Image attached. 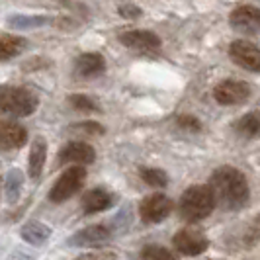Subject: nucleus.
<instances>
[{"label": "nucleus", "instance_id": "obj_1", "mask_svg": "<svg viewBox=\"0 0 260 260\" xmlns=\"http://www.w3.org/2000/svg\"><path fill=\"white\" fill-rule=\"evenodd\" d=\"M208 186L215 198V206L227 211H239L250 200L247 176L235 167H219L211 174Z\"/></svg>", "mask_w": 260, "mask_h": 260}, {"label": "nucleus", "instance_id": "obj_2", "mask_svg": "<svg viewBox=\"0 0 260 260\" xmlns=\"http://www.w3.org/2000/svg\"><path fill=\"white\" fill-rule=\"evenodd\" d=\"M213 209H215V198L211 194L209 186H204V184H194L188 190H184L178 202V213L188 223L206 219L211 215Z\"/></svg>", "mask_w": 260, "mask_h": 260}, {"label": "nucleus", "instance_id": "obj_3", "mask_svg": "<svg viewBox=\"0 0 260 260\" xmlns=\"http://www.w3.org/2000/svg\"><path fill=\"white\" fill-rule=\"evenodd\" d=\"M39 106L38 94L24 86H4L0 88V114L12 117L31 116Z\"/></svg>", "mask_w": 260, "mask_h": 260}, {"label": "nucleus", "instance_id": "obj_4", "mask_svg": "<svg viewBox=\"0 0 260 260\" xmlns=\"http://www.w3.org/2000/svg\"><path fill=\"white\" fill-rule=\"evenodd\" d=\"M84 180H86V170L82 169L80 165H75V167L67 169L57 178V182L53 184L51 192H49V200H51L53 204H63L67 200H71L82 188Z\"/></svg>", "mask_w": 260, "mask_h": 260}, {"label": "nucleus", "instance_id": "obj_5", "mask_svg": "<svg viewBox=\"0 0 260 260\" xmlns=\"http://www.w3.org/2000/svg\"><path fill=\"white\" fill-rule=\"evenodd\" d=\"M172 245L184 256H200L208 250L209 239L202 231L186 227V229H180L172 237Z\"/></svg>", "mask_w": 260, "mask_h": 260}, {"label": "nucleus", "instance_id": "obj_6", "mask_svg": "<svg viewBox=\"0 0 260 260\" xmlns=\"http://www.w3.org/2000/svg\"><path fill=\"white\" fill-rule=\"evenodd\" d=\"M170 211H172V200L165 194L147 196L139 204V217L149 225L165 221L170 215Z\"/></svg>", "mask_w": 260, "mask_h": 260}, {"label": "nucleus", "instance_id": "obj_7", "mask_svg": "<svg viewBox=\"0 0 260 260\" xmlns=\"http://www.w3.org/2000/svg\"><path fill=\"white\" fill-rule=\"evenodd\" d=\"M213 98L221 106L245 104L250 98V86L243 80H223L213 88Z\"/></svg>", "mask_w": 260, "mask_h": 260}, {"label": "nucleus", "instance_id": "obj_8", "mask_svg": "<svg viewBox=\"0 0 260 260\" xmlns=\"http://www.w3.org/2000/svg\"><path fill=\"white\" fill-rule=\"evenodd\" d=\"M229 57L250 73H260V47L247 39H237L229 45Z\"/></svg>", "mask_w": 260, "mask_h": 260}, {"label": "nucleus", "instance_id": "obj_9", "mask_svg": "<svg viewBox=\"0 0 260 260\" xmlns=\"http://www.w3.org/2000/svg\"><path fill=\"white\" fill-rule=\"evenodd\" d=\"M229 26L237 31L250 34V36L260 34V8L250 6V4L235 8L229 16Z\"/></svg>", "mask_w": 260, "mask_h": 260}, {"label": "nucleus", "instance_id": "obj_10", "mask_svg": "<svg viewBox=\"0 0 260 260\" xmlns=\"http://www.w3.org/2000/svg\"><path fill=\"white\" fill-rule=\"evenodd\" d=\"M119 43L125 45L127 49H133V51L139 53H151L160 49L162 41L160 38L153 34V31H147V29H131V31H125L119 36Z\"/></svg>", "mask_w": 260, "mask_h": 260}, {"label": "nucleus", "instance_id": "obj_11", "mask_svg": "<svg viewBox=\"0 0 260 260\" xmlns=\"http://www.w3.org/2000/svg\"><path fill=\"white\" fill-rule=\"evenodd\" d=\"M112 239V231L106 227V225H90V227H84L69 239V245L71 247H100Z\"/></svg>", "mask_w": 260, "mask_h": 260}, {"label": "nucleus", "instance_id": "obj_12", "mask_svg": "<svg viewBox=\"0 0 260 260\" xmlns=\"http://www.w3.org/2000/svg\"><path fill=\"white\" fill-rule=\"evenodd\" d=\"M61 165L67 162H75V165H92L96 160V151L94 147L84 141H73V143L65 145L61 151H59V158H57Z\"/></svg>", "mask_w": 260, "mask_h": 260}, {"label": "nucleus", "instance_id": "obj_13", "mask_svg": "<svg viewBox=\"0 0 260 260\" xmlns=\"http://www.w3.org/2000/svg\"><path fill=\"white\" fill-rule=\"evenodd\" d=\"M27 141V131L24 125L10 121V119H0V151H12L24 147Z\"/></svg>", "mask_w": 260, "mask_h": 260}, {"label": "nucleus", "instance_id": "obj_14", "mask_svg": "<svg viewBox=\"0 0 260 260\" xmlns=\"http://www.w3.org/2000/svg\"><path fill=\"white\" fill-rule=\"evenodd\" d=\"M80 204H82V211L86 215H92V213H100V211H106L108 208H112L114 196L110 194L108 190H104V188H94V190H88L86 194L82 196Z\"/></svg>", "mask_w": 260, "mask_h": 260}, {"label": "nucleus", "instance_id": "obj_15", "mask_svg": "<svg viewBox=\"0 0 260 260\" xmlns=\"http://www.w3.org/2000/svg\"><path fill=\"white\" fill-rule=\"evenodd\" d=\"M106 71V61L100 53H82L75 61V73L82 78H92Z\"/></svg>", "mask_w": 260, "mask_h": 260}, {"label": "nucleus", "instance_id": "obj_16", "mask_svg": "<svg viewBox=\"0 0 260 260\" xmlns=\"http://www.w3.org/2000/svg\"><path fill=\"white\" fill-rule=\"evenodd\" d=\"M51 227H47L45 223L41 221H27L22 229H20V235H22V239L29 243V245H34V247H41V245H45L47 241H49V237H51Z\"/></svg>", "mask_w": 260, "mask_h": 260}, {"label": "nucleus", "instance_id": "obj_17", "mask_svg": "<svg viewBox=\"0 0 260 260\" xmlns=\"http://www.w3.org/2000/svg\"><path fill=\"white\" fill-rule=\"evenodd\" d=\"M45 156H47V143L43 137H36L29 149V156H27V170L31 178H39L43 165H45Z\"/></svg>", "mask_w": 260, "mask_h": 260}, {"label": "nucleus", "instance_id": "obj_18", "mask_svg": "<svg viewBox=\"0 0 260 260\" xmlns=\"http://www.w3.org/2000/svg\"><path fill=\"white\" fill-rule=\"evenodd\" d=\"M233 129L245 139L260 137V112H248L233 123Z\"/></svg>", "mask_w": 260, "mask_h": 260}, {"label": "nucleus", "instance_id": "obj_19", "mask_svg": "<svg viewBox=\"0 0 260 260\" xmlns=\"http://www.w3.org/2000/svg\"><path fill=\"white\" fill-rule=\"evenodd\" d=\"M26 49V39L18 36H0V61L18 57Z\"/></svg>", "mask_w": 260, "mask_h": 260}, {"label": "nucleus", "instance_id": "obj_20", "mask_svg": "<svg viewBox=\"0 0 260 260\" xmlns=\"http://www.w3.org/2000/svg\"><path fill=\"white\" fill-rule=\"evenodd\" d=\"M22 186H24V174L20 172V169H12L6 174V198H8L10 204L18 202Z\"/></svg>", "mask_w": 260, "mask_h": 260}, {"label": "nucleus", "instance_id": "obj_21", "mask_svg": "<svg viewBox=\"0 0 260 260\" xmlns=\"http://www.w3.org/2000/svg\"><path fill=\"white\" fill-rule=\"evenodd\" d=\"M139 174L143 178L145 184L153 186V188H165L169 184V176L167 172L160 169H149V167H141L139 169Z\"/></svg>", "mask_w": 260, "mask_h": 260}, {"label": "nucleus", "instance_id": "obj_22", "mask_svg": "<svg viewBox=\"0 0 260 260\" xmlns=\"http://www.w3.org/2000/svg\"><path fill=\"white\" fill-rule=\"evenodd\" d=\"M141 258L143 260H180L174 252H170L162 245H145L141 248Z\"/></svg>", "mask_w": 260, "mask_h": 260}, {"label": "nucleus", "instance_id": "obj_23", "mask_svg": "<svg viewBox=\"0 0 260 260\" xmlns=\"http://www.w3.org/2000/svg\"><path fill=\"white\" fill-rule=\"evenodd\" d=\"M49 20L43 18V16H16L10 18L8 24L14 27H22V29H36L39 26H45Z\"/></svg>", "mask_w": 260, "mask_h": 260}, {"label": "nucleus", "instance_id": "obj_24", "mask_svg": "<svg viewBox=\"0 0 260 260\" xmlns=\"http://www.w3.org/2000/svg\"><path fill=\"white\" fill-rule=\"evenodd\" d=\"M69 104L73 106L75 110H80V112H100L98 102L92 100L90 96H84V94H73V96H69Z\"/></svg>", "mask_w": 260, "mask_h": 260}, {"label": "nucleus", "instance_id": "obj_25", "mask_svg": "<svg viewBox=\"0 0 260 260\" xmlns=\"http://www.w3.org/2000/svg\"><path fill=\"white\" fill-rule=\"evenodd\" d=\"M71 133H84L88 137H94V135H104L106 129L104 125H100L98 121H80V123H75L69 127Z\"/></svg>", "mask_w": 260, "mask_h": 260}, {"label": "nucleus", "instance_id": "obj_26", "mask_svg": "<svg viewBox=\"0 0 260 260\" xmlns=\"http://www.w3.org/2000/svg\"><path fill=\"white\" fill-rule=\"evenodd\" d=\"M176 123H178V127H182L186 131H194V133L202 131V121L194 116H180L176 119Z\"/></svg>", "mask_w": 260, "mask_h": 260}, {"label": "nucleus", "instance_id": "obj_27", "mask_svg": "<svg viewBox=\"0 0 260 260\" xmlns=\"http://www.w3.org/2000/svg\"><path fill=\"white\" fill-rule=\"evenodd\" d=\"M119 16L121 18H129V20H135V18H139L141 16V8H137V6H133V4H123V6H119Z\"/></svg>", "mask_w": 260, "mask_h": 260}, {"label": "nucleus", "instance_id": "obj_28", "mask_svg": "<svg viewBox=\"0 0 260 260\" xmlns=\"http://www.w3.org/2000/svg\"><path fill=\"white\" fill-rule=\"evenodd\" d=\"M75 260H116L114 252H86V254H80Z\"/></svg>", "mask_w": 260, "mask_h": 260}, {"label": "nucleus", "instance_id": "obj_29", "mask_svg": "<svg viewBox=\"0 0 260 260\" xmlns=\"http://www.w3.org/2000/svg\"><path fill=\"white\" fill-rule=\"evenodd\" d=\"M258 225H260V215H258Z\"/></svg>", "mask_w": 260, "mask_h": 260}]
</instances>
